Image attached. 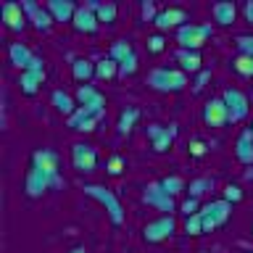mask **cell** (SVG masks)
Masks as SVG:
<instances>
[{
	"label": "cell",
	"mask_w": 253,
	"mask_h": 253,
	"mask_svg": "<svg viewBox=\"0 0 253 253\" xmlns=\"http://www.w3.org/2000/svg\"><path fill=\"white\" fill-rule=\"evenodd\" d=\"M71 77H74L79 84H90V79H95V61L74 58V63H71Z\"/></svg>",
	"instance_id": "26"
},
{
	"label": "cell",
	"mask_w": 253,
	"mask_h": 253,
	"mask_svg": "<svg viewBox=\"0 0 253 253\" xmlns=\"http://www.w3.org/2000/svg\"><path fill=\"white\" fill-rule=\"evenodd\" d=\"M177 232V219L174 216H158L153 221H148L145 229H142V240L156 245V243H164Z\"/></svg>",
	"instance_id": "8"
},
{
	"label": "cell",
	"mask_w": 253,
	"mask_h": 253,
	"mask_svg": "<svg viewBox=\"0 0 253 253\" xmlns=\"http://www.w3.org/2000/svg\"><path fill=\"white\" fill-rule=\"evenodd\" d=\"M243 13H245V21L253 24V0H248V3L243 5Z\"/></svg>",
	"instance_id": "45"
},
{
	"label": "cell",
	"mask_w": 253,
	"mask_h": 253,
	"mask_svg": "<svg viewBox=\"0 0 253 253\" xmlns=\"http://www.w3.org/2000/svg\"><path fill=\"white\" fill-rule=\"evenodd\" d=\"M164 47H166L164 35H153V37H148V50H150V53H164Z\"/></svg>",
	"instance_id": "39"
},
{
	"label": "cell",
	"mask_w": 253,
	"mask_h": 253,
	"mask_svg": "<svg viewBox=\"0 0 253 253\" xmlns=\"http://www.w3.org/2000/svg\"><path fill=\"white\" fill-rule=\"evenodd\" d=\"M206 153H209V145H206L203 140H193V142H190V156H193V158H203Z\"/></svg>",
	"instance_id": "40"
},
{
	"label": "cell",
	"mask_w": 253,
	"mask_h": 253,
	"mask_svg": "<svg viewBox=\"0 0 253 253\" xmlns=\"http://www.w3.org/2000/svg\"><path fill=\"white\" fill-rule=\"evenodd\" d=\"M74 98H77L79 106H106V98H103V92L95 90L92 84H79L77 92H74Z\"/></svg>",
	"instance_id": "25"
},
{
	"label": "cell",
	"mask_w": 253,
	"mask_h": 253,
	"mask_svg": "<svg viewBox=\"0 0 253 253\" xmlns=\"http://www.w3.org/2000/svg\"><path fill=\"white\" fill-rule=\"evenodd\" d=\"M211 16L219 27H232L235 19H237V5L232 0H216V3L211 5Z\"/></svg>",
	"instance_id": "18"
},
{
	"label": "cell",
	"mask_w": 253,
	"mask_h": 253,
	"mask_svg": "<svg viewBox=\"0 0 253 253\" xmlns=\"http://www.w3.org/2000/svg\"><path fill=\"white\" fill-rule=\"evenodd\" d=\"M103 116H106V106H79L74 114L69 116V126L77 129L82 122H87V119H103Z\"/></svg>",
	"instance_id": "23"
},
{
	"label": "cell",
	"mask_w": 253,
	"mask_h": 253,
	"mask_svg": "<svg viewBox=\"0 0 253 253\" xmlns=\"http://www.w3.org/2000/svg\"><path fill=\"white\" fill-rule=\"evenodd\" d=\"M209 79H211V71H209V69H203L201 74H198V79H195V92H201L203 87H206V82H209Z\"/></svg>",
	"instance_id": "44"
},
{
	"label": "cell",
	"mask_w": 253,
	"mask_h": 253,
	"mask_svg": "<svg viewBox=\"0 0 253 253\" xmlns=\"http://www.w3.org/2000/svg\"><path fill=\"white\" fill-rule=\"evenodd\" d=\"M177 61H179V69L185 74H201L203 71V58H201V50H179L177 53Z\"/></svg>",
	"instance_id": "21"
},
{
	"label": "cell",
	"mask_w": 253,
	"mask_h": 253,
	"mask_svg": "<svg viewBox=\"0 0 253 253\" xmlns=\"http://www.w3.org/2000/svg\"><path fill=\"white\" fill-rule=\"evenodd\" d=\"M142 201H145L150 209L164 211V216H174V211H177L174 198H171L169 193H164V187L158 185V182H150V185H145V190H142Z\"/></svg>",
	"instance_id": "7"
},
{
	"label": "cell",
	"mask_w": 253,
	"mask_h": 253,
	"mask_svg": "<svg viewBox=\"0 0 253 253\" xmlns=\"http://www.w3.org/2000/svg\"><path fill=\"white\" fill-rule=\"evenodd\" d=\"M21 8L27 13V21L35 27L37 32H47L53 27V16L42 3H35V0H21Z\"/></svg>",
	"instance_id": "13"
},
{
	"label": "cell",
	"mask_w": 253,
	"mask_h": 253,
	"mask_svg": "<svg viewBox=\"0 0 253 253\" xmlns=\"http://www.w3.org/2000/svg\"><path fill=\"white\" fill-rule=\"evenodd\" d=\"M45 84V71H21L19 74V90L21 95H37L40 87Z\"/></svg>",
	"instance_id": "19"
},
{
	"label": "cell",
	"mask_w": 253,
	"mask_h": 253,
	"mask_svg": "<svg viewBox=\"0 0 253 253\" xmlns=\"http://www.w3.org/2000/svg\"><path fill=\"white\" fill-rule=\"evenodd\" d=\"M179 211L185 213V216H193V213H198V211H201V209H198V198H187V201L179 206Z\"/></svg>",
	"instance_id": "42"
},
{
	"label": "cell",
	"mask_w": 253,
	"mask_h": 253,
	"mask_svg": "<svg viewBox=\"0 0 253 253\" xmlns=\"http://www.w3.org/2000/svg\"><path fill=\"white\" fill-rule=\"evenodd\" d=\"M69 253H87V248H84V245H74V248H71Z\"/></svg>",
	"instance_id": "46"
},
{
	"label": "cell",
	"mask_w": 253,
	"mask_h": 253,
	"mask_svg": "<svg viewBox=\"0 0 253 253\" xmlns=\"http://www.w3.org/2000/svg\"><path fill=\"white\" fill-rule=\"evenodd\" d=\"M95 13H98L100 24H114L119 16V5L111 3V0H95Z\"/></svg>",
	"instance_id": "27"
},
{
	"label": "cell",
	"mask_w": 253,
	"mask_h": 253,
	"mask_svg": "<svg viewBox=\"0 0 253 253\" xmlns=\"http://www.w3.org/2000/svg\"><path fill=\"white\" fill-rule=\"evenodd\" d=\"M45 8L50 11L53 16V21H74V13H77V8L79 3H74V0H47Z\"/></svg>",
	"instance_id": "17"
},
{
	"label": "cell",
	"mask_w": 253,
	"mask_h": 253,
	"mask_svg": "<svg viewBox=\"0 0 253 253\" xmlns=\"http://www.w3.org/2000/svg\"><path fill=\"white\" fill-rule=\"evenodd\" d=\"M71 27H74L79 35H95V32H98L100 21H98V13H95V0H90V3H82V5L77 8Z\"/></svg>",
	"instance_id": "10"
},
{
	"label": "cell",
	"mask_w": 253,
	"mask_h": 253,
	"mask_svg": "<svg viewBox=\"0 0 253 253\" xmlns=\"http://www.w3.org/2000/svg\"><path fill=\"white\" fill-rule=\"evenodd\" d=\"M50 100H53V106H55V111L58 114H63V116H71L74 111L79 108V103H77V98L71 92H66V90H55L53 95H50Z\"/></svg>",
	"instance_id": "24"
},
{
	"label": "cell",
	"mask_w": 253,
	"mask_h": 253,
	"mask_svg": "<svg viewBox=\"0 0 253 253\" xmlns=\"http://www.w3.org/2000/svg\"><path fill=\"white\" fill-rule=\"evenodd\" d=\"M156 16H158V11H156L153 0H145L142 3V21H156Z\"/></svg>",
	"instance_id": "41"
},
{
	"label": "cell",
	"mask_w": 253,
	"mask_h": 253,
	"mask_svg": "<svg viewBox=\"0 0 253 253\" xmlns=\"http://www.w3.org/2000/svg\"><path fill=\"white\" fill-rule=\"evenodd\" d=\"M63 187V177H53V174H45L35 169V166H29L27 177H24V193L27 198H42L47 190H61Z\"/></svg>",
	"instance_id": "2"
},
{
	"label": "cell",
	"mask_w": 253,
	"mask_h": 253,
	"mask_svg": "<svg viewBox=\"0 0 253 253\" xmlns=\"http://www.w3.org/2000/svg\"><path fill=\"white\" fill-rule=\"evenodd\" d=\"M32 58H35V53H32L24 42H11V45H8V61H11L16 69L27 71L29 63H32Z\"/></svg>",
	"instance_id": "20"
},
{
	"label": "cell",
	"mask_w": 253,
	"mask_h": 253,
	"mask_svg": "<svg viewBox=\"0 0 253 253\" xmlns=\"http://www.w3.org/2000/svg\"><path fill=\"white\" fill-rule=\"evenodd\" d=\"M126 169V164H124V158L122 156H111L108 161H106V171L111 174V177H119Z\"/></svg>",
	"instance_id": "37"
},
{
	"label": "cell",
	"mask_w": 253,
	"mask_h": 253,
	"mask_svg": "<svg viewBox=\"0 0 253 253\" xmlns=\"http://www.w3.org/2000/svg\"><path fill=\"white\" fill-rule=\"evenodd\" d=\"M248 129H251V132H253V122H251V126H248Z\"/></svg>",
	"instance_id": "47"
},
{
	"label": "cell",
	"mask_w": 253,
	"mask_h": 253,
	"mask_svg": "<svg viewBox=\"0 0 253 253\" xmlns=\"http://www.w3.org/2000/svg\"><path fill=\"white\" fill-rule=\"evenodd\" d=\"M235 156L240 164H253V132L245 126L235 142Z\"/></svg>",
	"instance_id": "22"
},
{
	"label": "cell",
	"mask_w": 253,
	"mask_h": 253,
	"mask_svg": "<svg viewBox=\"0 0 253 253\" xmlns=\"http://www.w3.org/2000/svg\"><path fill=\"white\" fill-rule=\"evenodd\" d=\"M221 98L227 103V111H229V124H240L243 119H248V111H251V103H248V95L237 87H227L221 92Z\"/></svg>",
	"instance_id": "6"
},
{
	"label": "cell",
	"mask_w": 253,
	"mask_h": 253,
	"mask_svg": "<svg viewBox=\"0 0 253 253\" xmlns=\"http://www.w3.org/2000/svg\"><path fill=\"white\" fill-rule=\"evenodd\" d=\"M213 187V179L211 177H201V179H193L190 182V198H198V195H203L206 190H211Z\"/></svg>",
	"instance_id": "35"
},
{
	"label": "cell",
	"mask_w": 253,
	"mask_h": 253,
	"mask_svg": "<svg viewBox=\"0 0 253 253\" xmlns=\"http://www.w3.org/2000/svg\"><path fill=\"white\" fill-rule=\"evenodd\" d=\"M190 77L182 69H169L158 66L148 74V87H153L156 92H182L187 87Z\"/></svg>",
	"instance_id": "1"
},
{
	"label": "cell",
	"mask_w": 253,
	"mask_h": 253,
	"mask_svg": "<svg viewBox=\"0 0 253 253\" xmlns=\"http://www.w3.org/2000/svg\"><path fill=\"white\" fill-rule=\"evenodd\" d=\"M148 137H150V148H153V153H166V150L171 148L174 137H177V126L169 124H148Z\"/></svg>",
	"instance_id": "12"
},
{
	"label": "cell",
	"mask_w": 253,
	"mask_h": 253,
	"mask_svg": "<svg viewBox=\"0 0 253 253\" xmlns=\"http://www.w3.org/2000/svg\"><path fill=\"white\" fill-rule=\"evenodd\" d=\"M119 77V63L114 58H100V61H95V79H116Z\"/></svg>",
	"instance_id": "28"
},
{
	"label": "cell",
	"mask_w": 253,
	"mask_h": 253,
	"mask_svg": "<svg viewBox=\"0 0 253 253\" xmlns=\"http://www.w3.org/2000/svg\"><path fill=\"white\" fill-rule=\"evenodd\" d=\"M137 119H140V111H137V108H124L122 114H119V122H116V132H119V134H129Z\"/></svg>",
	"instance_id": "30"
},
{
	"label": "cell",
	"mask_w": 253,
	"mask_h": 253,
	"mask_svg": "<svg viewBox=\"0 0 253 253\" xmlns=\"http://www.w3.org/2000/svg\"><path fill=\"white\" fill-rule=\"evenodd\" d=\"M251 235H253V224H251Z\"/></svg>",
	"instance_id": "48"
},
{
	"label": "cell",
	"mask_w": 253,
	"mask_h": 253,
	"mask_svg": "<svg viewBox=\"0 0 253 253\" xmlns=\"http://www.w3.org/2000/svg\"><path fill=\"white\" fill-rule=\"evenodd\" d=\"M203 122L206 126H211V129H219V126L229 124V111H227V103L224 98H209L203 106Z\"/></svg>",
	"instance_id": "11"
},
{
	"label": "cell",
	"mask_w": 253,
	"mask_h": 253,
	"mask_svg": "<svg viewBox=\"0 0 253 253\" xmlns=\"http://www.w3.org/2000/svg\"><path fill=\"white\" fill-rule=\"evenodd\" d=\"M82 190H84L87 198L98 201L103 209L108 211V216H111V221H114L116 227L124 224V209H122V203H119V198H116L114 190H108V187H103V185H84Z\"/></svg>",
	"instance_id": "3"
},
{
	"label": "cell",
	"mask_w": 253,
	"mask_h": 253,
	"mask_svg": "<svg viewBox=\"0 0 253 253\" xmlns=\"http://www.w3.org/2000/svg\"><path fill=\"white\" fill-rule=\"evenodd\" d=\"M158 185L164 187V193H169L171 198L174 195H179L182 190H185V179L177 177V174H171V177H164V179H158Z\"/></svg>",
	"instance_id": "31"
},
{
	"label": "cell",
	"mask_w": 253,
	"mask_h": 253,
	"mask_svg": "<svg viewBox=\"0 0 253 253\" xmlns=\"http://www.w3.org/2000/svg\"><path fill=\"white\" fill-rule=\"evenodd\" d=\"M221 198H224L227 203H240L243 198H245V193H243V187L237 185V182H229V185H224V190H221Z\"/></svg>",
	"instance_id": "33"
},
{
	"label": "cell",
	"mask_w": 253,
	"mask_h": 253,
	"mask_svg": "<svg viewBox=\"0 0 253 253\" xmlns=\"http://www.w3.org/2000/svg\"><path fill=\"white\" fill-rule=\"evenodd\" d=\"M29 166H35V169L40 171H45V174H53V177H58V169H61V158L55 150L50 148H37V150H32V164Z\"/></svg>",
	"instance_id": "15"
},
{
	"label": "cell",
	"mask_w": 253,
	"mask_h": 253,
	"mask_svg": "<svg viewBox=\"0 0 253 253\" xmlns=\"http://www.w3.org/2000/svg\"><path fill=\"white\" fill-rule=\"evenodd\" d=\"M156 29H179V27H185V24H190V16H187V11L185 8H164V11H158V16H156Z\"/></svg>",
	"instance_id": "16"
},
{
	"label": "cell",
	"mask_w": 253,
	"mask_h": 253,
	"mask_svg": "<svg viewBox=\"0 0 253 253\" xmlns=\"http://www.w3.org/2000/svg\"><path fill=\"white\" fill-rule=\"evenodd\" d=\"M232 69L240 77L253 79V58H248V55H235V58H232Z\"/></svg>",
	"instance_id": "32"
},
{
	"label": "cell",
	"mask_w": 253,
	"mask_h": 253,
	"mask_svg": "<svg viewBox=\"0 0 253 253\" xmlns=\"http://www.w3.org/2000/svg\"><path fill=\"white\" fill-rule=\"evenodd\" d=\"M129 55H134V47L132 42H126V40H114L108 47V58H114L116 63H124Z\"/></svg>",
	"instance_id": "29"
},
{
	"label": "cell",
	"mask_w": 253,
	"mask_h": 253,
	"mask_svg": "<svg viewBox=\"0 0 253 253\" xmlns=\"http://www.w3.org/2000/svg\"><path fill=\"white\" fill-rule=\"evenodd\" d=\"M134 71H137V53L129 55L124 63H119V77H132Z\"/></svg>",
	"instance_id": "38"
},
{
	"label": "cell",
	"mask_w": 253,
	"mask_h": 253,
	"mask_svg": "<svg viewBox=\"0 0 253 253\" xmlns=\"http://www.w3.org/2000/svg\"><path fill=\"white\" fill-rule=\"evenodd\" d=\"M185 232L190 237H198L203 235V216L201 213H193V216H185Z\"/></svg>",
	"instance_id": "34"
},
{
	"label": "cell",
	"mask_w": 253,
	"mask_h": 253,
	"mask_svg": "<svg viewBox=\"0 0 253 253\" xmlns=\"http://www.w3.org/2000/svg\"><path fill=\"white\" fill-rule=\"evenodd\" d=\"M198 213L203 216V235H211L229 221V216H232V203H227L224 198H219V201H211V203L201 206Z\"/></svg>",
	"instance_id": "4"
},
{
	"label": "cell",
	"mask_w": 253,
	"mask_h": 253,
	"mask_svg": "<svg viewBox=\"0 0 253 253\" xmlns=\"http://www.w3.org/2000/svg\"><path fill=\"white\" fill-rule=\"evenodd\" d=\"M237 50H240V55H248V58H253V35H240L235 40Z\"/></svg>",
	"instance_id": "36"
},
{
	"label": "cell",
	"mask_w": 253,
	"mask_h": 253,
	"mask_svg": "<svg viewBox=\"0 0 253 253\" xmlns=\"http://www.w3.org/2000/svg\"><path fill=\"white\" fill-rule=\"evenodd\" d=\"M213 35L211 24H185L177 29V42L179 50H201L209 42V37Z\"/></svg>",
	"instance_id": "5"
},
{
	"label": "cell",
	"mask_w": 253,
	"mask_h": 253,
	"mask_svg": "<svg viewBox=\"0 0 253 253\" xmlns=\"http://www.w3.org/2000/svg\"><path fill=\"white\" fill-rule=\"evenodd\" d=\"M0 19H3L5 27L13 29V32H24V29H27V24H29L21 3H16V0H5V3L0 5Z\"/></svg>",
	"instance_id": "14"
},
{
	"label": "cell",
	"mask_w": 253,
	"mask_h": 253,
	"mask_svg": "<svg viewBox=\"0 0 253 253\" xmlns=\"http://www.w3.org/2000/svg\"><path fill=\"white\" fill-rule=\"evenodd\" d=\"M71 166L79 174H90L98 169V150L90 142H74L71 145Z\"/></svg>",
	"instance_id": "9"
},
{
	"label": "cell",
	"mask_w": 253,
	"mask_h": 253,
	"mask_svg": "<svg viewBox=\"0 0 253 253\" xmlns=\"http://www.w3.org/2000/svg\"><path fill=\"white\" fill-rule=\"evenodd\" d=\"M98 124H100V119H87V122H82V124H79V126H77L74 132L90 134V132H95V126H98Z\"/></svg>",
	"instance_id": "43"
}]
</instances>
